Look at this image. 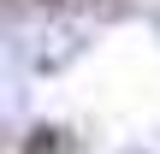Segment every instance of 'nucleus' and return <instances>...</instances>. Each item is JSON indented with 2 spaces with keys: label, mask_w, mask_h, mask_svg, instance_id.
Listing matches in <instances>:
<instances>
[{
  "label": "nucleus",
  "mask_w": 160,
  "mask_h": 154,
  "mask_svg": "<svg viewBox=\"0 0 160 154\" xmlns=\"http://www.w3.org/2000/svg\"><path fill=\"white\" fill-rule=\"evenodd\" d=\"M6 154H160V0H6Z\"/></svg>",
  "instance_id": "1"
}]
</instances>
